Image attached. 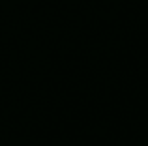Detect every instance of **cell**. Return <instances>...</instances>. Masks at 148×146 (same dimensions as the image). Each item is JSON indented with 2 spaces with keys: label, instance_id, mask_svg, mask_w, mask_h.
Masks as SVG:
<instances>
[]
</instances>
